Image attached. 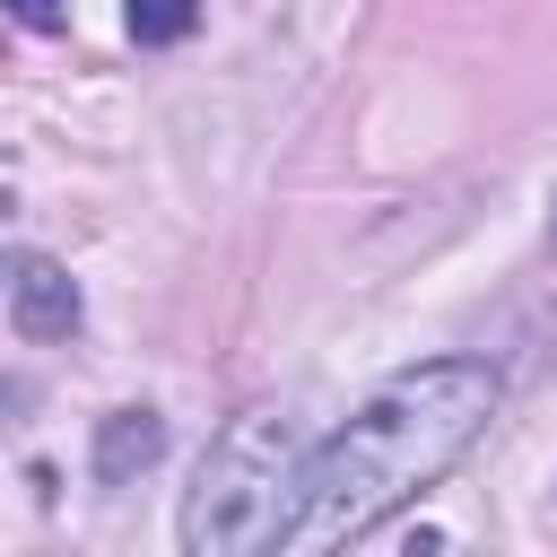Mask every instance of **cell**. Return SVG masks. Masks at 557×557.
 Returning a JSON list of instances; mask_svg holds the SVG:
<instances>
[{"label": "cell", "mask_w": 557, "mask_h": 557, "mask_svg": "<svg viewBox=\"0 0 557 557\" xmlns=\"http://www.w3.org/2000/svg\"><path fill=\"white\" fill-rule=\"evenodd\" d=\"M487 418H496V374L470 357H426V366L392 374L339 435L313 444V522L348 540V531L400 513L418 487H435L479 444Z\"/></svg>", "instance_id": "6da1fadb"}, {"label": "cell", "mask_w": 557, "mask_h": 557, "mask_svg": "<svg viewBox=\"0 0 557 557\" xmlns=\"http://www.w3.org/2000/svg\"><path fill=\"white\" fill-rule=\"evenodd\" d=\"M313 513V453L287 418L244 409L183 487V557H278Z\"/></svg>", "instance_id": "7a4b0ae2"}, {"label": "cell", "mask_w": 557, "mask_h": 557, "mask_svg": "<svg viewBox=\"0 0 557 557\" xmlns=\"http://www.w3.org/2000/svg\"><path fill=\"white\" fill-rule=\"evenodd\" d=\"M9 322H17V339H70L78 331V278L52 252H17L9 261Z\"/></svg>", "instance_id": "3957f363"}, {"label": "cell", "mask_w": 557, "mask_h": 557, "mask_svg": "<svg viewBox=\"0 0 557 557\" xmlns=\"http://www.w3.org/2000/svg\"><path fill=\"white\" fill-rule=\"evenodd\" d=\"M165 461V418L157 409H113V418H96V479L104 487H131L139 470H157Z\"/></svg>", "instance_id": "277c9868"}, {"label": "cell", "mask_w": 557, "mask_h": 557, "mask_svg": "<svg viewBox=\"0 0 557 557\" xmlns=\"http://www.w3.org/2000/svg\"><path fill=\"white\" fill-rule=\"evenodd\" d=\"M122 26H131V44H183L191 26H200V0H122Z\"/></svg>", "instance_id": "5b68a950"}, {"label": "cell", "mask_w": 557, "mask_h": 557, "mask_svg": "<svg viewBox=\"0 0 557 557\" xmlns=\"http://www.w3.org/2000/svg\"><path fill=\"white\" fill-rule=\"evenodd\" d=\"M9 17H17V26H35V35H52L70 9H61V0H9Z\"/></svg>", "instance_id": "8992f818"}, {"label": "cell", "mask_w": 557, "mask_h": 557, "mask_svg": "<svg viewBox=\"0 0 557 557\" xmlns=\"http://www.w3.org/2000/svg\"><path fill=\"white\" fill-rule=\"evenodd\" d=\"M400 557H444V531H418V540H409Z\"/></svg>", "instance_id": "52a82bcc"}]
</instances>
